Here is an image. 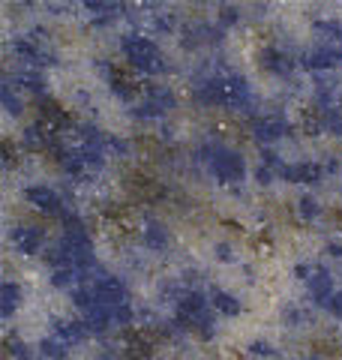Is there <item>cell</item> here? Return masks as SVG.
Segmentation results:
<instances>
[{"label": "cell", "instance_id": "cell-1", "mask_svg": "<svg viewBox=\"0 0 342 360\" xmlns=\"http://www.w3.org/2000/svg\"><path fill=\"white\" fill-rule=\"evenodd\" d=\"M198 160H208L210 174L225 186H234L246 177V160L237 150L225 148V144H210V148H201Z\"/></svg>", "mask_w": 342, "mask_h": 360}, {"label": "cell", "instance_id": "cell-2", "mask_svg": "<svg viewBox=\"0 0 342 360\" xmlns=\"http://www.w3.org/2000/svg\"><path fill=\"white\" fill-rule=\"evenodd\" d=\"M123 54H127L129 66H135V70L144 72V75L165 72L163 51H159V45L153 39H147V37H127L123 39Z\"/></svg>", "mask_w": 342, "mask_h": 360}, {"label": "cell", "instance_id": "cell-3", "mask_svg": "<svg viewBox=\"0 0 342 360\" xmlns=\"http://www.w3.org/2000/svg\"><path fill=\"white\" fill-rule=\"evenodd\" d=\"M87 285H90V295H94V307L118 309V307H123V303H127V297H129V291H127V285H123V279L108 276V274L90 279Z\"/></svg>", "mask_w": 342, "mask_h": 360}, {"label": "cell", "instance_id": "cell-4", "mask_svg": "<svg viewBox=\"0 0 342 360\" xmlns=\"http://www.w3.org/2000/svg\"><path fill=\"white\" fill-rule=\"evenodd\" d=\"M339 63H342V45H334V42H322L303 54V66L306 70H315V72L334 70Z\"/></svg>", "mask_w": 342, "mask_h": 360}, {"label": "cell", "instance_id": "cell-5", "mask_svg": "<svg viewBox=\"0 0 342 360\" xmlns=\"http://www.w3.org/2000/svg\"><path fill=\"white\" fill-rule=\"evenodd\" d=\"M204 312H208V300H204L201 291H184V295L177 297V321L184 324V328H192Z\"/></svg>", "mask_w": 342, "mask_h": 360}, {"label": "cell", "instance_id": "cell-6", "mask_svg": "<svg viewBox=\"0 0 342 360\" xmlns=\"http://www.w3.org/2000/svg\"><path fill=\"white\" fill-rule=\"evenodd\" d=\"M13 243L21 255H37L45 246V231L39 225H18V229H13Z\"/></svg>", "mask_w": 342, "mask_h": 360}, {"label": "cell", "instance_id": "cell-7", "mask_svg": "<svg viewBox=\"0 0 342 360\" xmlns=\"http://www.w3.org/2000/svg\"><path fill=\"white\" fill-rule=\"evenodd\" d=\"M25 198L37 210L51 213V217H61V213H63V201H61V195H57L51 186H27L25 189Z\"/></svg>", "mask_w": 342, "mask_h": 360}, {"label": "cell", "instance_id": "cell-8", "mask_svg": "<svg viewBox=\"0 0 342 360\" xmlns=\"http://www.w3.org/2000/svg\"><path fill=\"white\" fill-rule=\"evenodd\" d=\"M285 132H289V120H285L282 115H265V117H258L253 123V135H255V141H261V144L279 141Z\"/></svg>", "mask_w": 342, "mask_h": 360}, {"label": "cell", "instance_id": "cell-9", "mask_svg": "<svg viewBox=\"0 0 342 360\" xmlns=\"http://www.w3.org/2000/svg\"><path fill=\"white\" fill-rule=\"evenodd\" d=\"M225 105L232 108H253V90H249V82L243 75H228L225 78Z\"/></svg>", "mask_w": 342, "mask_h": 360}, {"label": "cell", "instance_id": "cell-10", "mask_svg": "<svg viewBox=\"0 0 342 360\" xmlns=\"http://www.w3.org/2000/svg\"><path fill=\"white\" fill-rule=\"evenodd\" d=\"M13 51H15V54H18V58L25 60V63H30V66H45V63H57L51 51L39 49V45H37V39H27V37H25V39H15V42H13Z\"/></svg>", "mask_w": 342, "mask_h": 360}, {"label": "cell", "instance_id": "cell-11", "mask_svg": "<svg viewBox=\"0 0 342 360\" xmlns=\"http://www.w3.org/2000/svg\"><path fill=\"white\" fill-rule=\"evenodd\" d=\"M282 180L289 184H318L322 180V165L318 162H291V165H282Z\"/></svg>", "mask_w": 342, "mask_h": 360}, {"label": "cell", "instance_id": "cell-12", "mask_svg": "<svg viewBox=\"0 0 342 360\" xmlns=\"http://www.w3.org/2000/svg\"><path fill=\"white\" fill-rule=\"evenodd\" d=\"M306 288H310V297L315 303H324V307H327V300L336 295V291H334V279H330V274H327L324 267H315L312 270V276L306 279Z\"/></svg>", "mask_w": 342, "mask_h": 360}, {"label": "cell", "instance_id": "cell-13", "mask_svg": "<svg viewBox=\"0 0 342 360\" xmlns=\"http://www.w3.org/2000/svg\"><path fill=\"white\" fill-rule=\"evenodd\" d=\"M196 99L204 105H225V78H208L196 87Z\"/></svg>", "mask_w": 342, "mask_h": 360}, {"label": "cell", "instance_id": "cell-14", "mask_svg": "<svg viewBox=\"0 0 342 360\" xmlns=\"http://www.w3.org/2000/svg\"><path fill=\"white\" fill-rule=\"evenodd\" d=\"M261 66H265L267 72L285 78V75H291L294 60H291L285 51H279V49H265V51H261Z\"/></svg>", "mask_w": 342, "mask_h": 360}, {"label": "cell", "instance_id": "cell-15", "mask_svg": "<svg viewBox=\"0 0 342 360\" xmlns=\"http://www.w3.org/2000/svg\"><path fill=\"white\" fill-rule=\"evenodd\" d=\"M141 240H144L147 250L163 252V250H168V246H171V234H168V229L163 222H147L141 229Z\"/></svg>", "mask_w": 342, "mask_h": 360}, {"label": "cell", "instance_id": "cell-16", "mask_svg": "<svg viewBox=\"0 0 342 360\" xmlns=\"http://www.w3.org/2000/svg\"><path fill=\"white\" fill-rule=\"evenodd\" d=\"M54 333L61 336L63 342H70V345L84 342L87 336H90V330H87L84 321H70V319H54Z\"/></svg>", "mask_w": 342, "mask_h": 360}, {"label": "cell", "instance_id": "cell-17", "mask_svg": "<svg viewBox=\"0 0 342 360\" xmlns=\"http://www.w3.org/2000/svg\"><path fill=\"white\" fill-rule=\"evenodd\" d=\"M210 307L220 312V315H228V319H234V315H241V312H243L241 297H234L232 291H222V288H216L213 295H210Z\"/></svg>", "mask_w": 342, "mask_h": 360}, {"label": "cell", "instance_id": "cell-18", "mask_svg": "<svg viewBox=\"0 0 342 360\" xmlns=\"http://www.w3.org/2000/svg\"><path fill=\"white\" fill-rule=\"evenodd\" d=\"M84 324L90 333H106L108 328H114V315L108 307H90L84 312Z\"/></svg>", "mask_w": 342, "mask_h": 360}, {"label": "cell", "instance_id": "cell-19", "mask_svg": "<svg viewBox=\"0 0 342 360\" xmlns=\"http://www.w3.org/2000/svg\"><path fill=\"white\" fill-rule=\"evenodd\" d=\"M144 99H151V103H153L159 111H163V115H168V111L177 105L175 94H171L165 84H151V87H147V94H144Z\"/></svg>", "mask_w": 342, "mask_h": 360}, {"label": "cell", "instance_id": "cell-20", "mask_svg": "<svg viewBox=\"0 0 342 360\" xmlns=\"http://www.w3.org/2000/svg\"><path fill=\"white\" fill-rule=\"evenodd\" d=\"M318 129L342 139V108H336V105L322 108V115H318Z\"/></svg>", "mask_w": 342, "mask_h": 360}, {"label": "cell", "instance_id": "cell-21", "mask_svg": "<svg viewBox=\"0 0 342 360\" xmlns=\"http://www.w3.org/2000/svg\"><path fill=\"white\" fill-rule=\"evenodd\" d=\"M18 300H21V288L15 283H4V288H0V315L13 319V312L18 309Z\"/></svg>", "mask_w": 342, "mask_h": 360}, {"label": "cell", "instance_id": "cell-22", "mask_svg": "<svg viewBox=\"0 0 342 360\" xmlns=\"http://www.w3.org/2000/svg\"><path fill=\"white\" fill-rule=\"evenodd\" d=\"M84 9H87V13H94V18L99 21V25H102V21L118 18V15L123 13V6H120V4H106V0H87Z\"/></svg>", "mask_w": 342, "mask_h": 360}, {"label": "cell", "instance_id": "cell-23", "mask_svg": "<svg viewBox=\"0 0 342 360\" xmlns=\"http://www.w3.org/2000/svg\"><path fill=\"white\" fill-rule=\"evenodd\" d=\"M39 354L49 357V360H66V354H70V342H63L61 336H45V340L39 342Z\"/></svg>", "mask_w": 342, "mask_h": 360}, {"label": "cell", "instance_id": "cell-24", "mask_svg": "<svg viewBox=\"0 0 342 360\" xmlns=\"http://www.w3.org/2000/svg\"><path fill=\"white\" fill-rule=\"evenodd\" d=\"M298 213H300V219H303V222H312V219L322 217V201H318L315 195H300V201H298Z\"/></svg>", "mask_w": 342, "mask_h": 360}, {"label": "cell", "instance_id": "cell-25", "mask_svg": "<svg viewBox=\"0 0 342 360\" xmlns=\"http://www.w3.org/2000/svg\"><path fill=\"white\" fill-rule=\"evenodd\" d=\"M0 99H4V108L9 111V115H21V108H25V103L18 99V94L13 90V82H4V87H0Z\"/></svg>", "mask_w": 342, "mask_h": 360}, {"label": "cell", "instance_id": "cell-26", "mask_svg": "<svg viewBox=\"0 0 342 360\" xmlns=\"http://www.w3.org/2000/svg\"><path fill=\"white\" fill-rule=\"evenodd\" d=\"M315 33H322L324 42H334V45H342V25L339 21H315Z\"/></svg>", "mask_w": 342, "mask_h": 360}, {"label": "cell", "instance_id": "cell-27", "mask_svg": "<svg viewBox=\"0 0 342 360\" xmlns=\"http://www.w3.org/2000/svg\"><path fill=\"white\" fill-rule=\"evenodd\" d=\"M132 117H144V120H151V117H163V111H159L151 99H141L139 105L132 108Z\"/></svg>", "mask_w": 342, "mask_h": 360}, {"label": "cell", "instance_id": "cell-28", "mask_svg": "<svg viewBox=\"0 0 342 360\" xmlns=\"http://www.w3.org/2000/svg\"><path fill=\"white\" fill-rule=\"evenodd\" d=\"M192 330H196L198 336H204V340H210V336L216 333V324H213V319H210V315H208V312H204V315H201V319H198L196 324H192Z\"/></svg>", "mask_w": 342, "mask_h": 360}, {"label": "cell", "instance_id": "cell-29", "mask_svg": "<svg viewBox=\"0 0 342 360\" xmlns=\"http://www.w3.org/2000/svg\"><path fill=\"white\" fill-rule=\"evenodd\" d=\"M15 82H18L21 90H33V94H39V90H42V78H39V75H33V72H21Z\"/></svg>", "mask_w": 342, "mask_h": 360}, {"label": "cell", "instance_id": "cell-30", "mask_svg": "<svg viewBox=\"0 0 342 360\" xmlns=\"http://www.w3.org/2000/svg\"><path fill=\"white\" fill-rule=\"evenodd\" d=\"M282 319L289 321L291 328H303V324H310V312H303V309H285Z\"/></svg>", "mask_w": 342, "mask_h": 360}, {"label": "cell", "instance_id": "cell-31", "mask_svg": "<svg viewBox=\"0 0 342 360\" xmlns=\"http://www.w3.org/2000/svg\"><path fill=\"white\" fill-rule=\"evenodd\" d=\"M111 315H114V328H127V324H132V307H129V303L111 309Z\"/></svg>", "mask_w": 342, "mask_h": 360}, {"label": "cell", "instance_id": "cell-32", "mask_svg": "<svg viewBox=\"0 0 342 360\" xmlns=\"http://www.w3.org/2000/svg\"><path fill=\"white\" fill-rule=\"evenodd\" d=\"M249 354H255V357H273L277 352H273V345L267 340H255V342H249Z\"/></svg>", "mask_w": 342, "mask_h": 360}, {"label": "cell", "instance_id": "cell-33", "mask_svg": "<svg viewBox=\"0 0 342 360\" xmlns=\"http://www.w3.org/2000/svg\"><path fill=\"white\" fill-rule=\"evenodd\" d=\"M111 94L120 99H132V87L129 82H120V78H111Z\"/></svg>", "mask_w": 342, "mask_h": 360}, {"label": "cell", "instance_id": "cell-34", "mask_svg": "<svg viewBox=\"0 0 342 360\" xmlns=\"http://www.w3.org/2000/svg\"><path fill=\"white\" fill-rule=\"evenodd\" d=\"M220 18H222V25H234V21H241V13H237L234 6H222Z\"/></svg>", "mask_w": 342, "mask_h": 360}, {"label": "cell", "instance_id": "cell-35", "mask_svg": "<svg viewBox=\"0 0 342 360\" xmlns=\"http://www.w3.org/2000/svg\"><path fill=\"white\" fill-rule=\"evenodd\" d=\"M216 258H220V262H234V252H232V246L228 243H216Z\"/></svg>", "mask_w": 342, "mask_h": 360}, {"label": "cell", "instance_id": "cell-36", "mask_svg": "<svg viewBox=\"0 0 342 360\" xmlns=\"http://www.w3.org/2000/svg\"><path fill=\"white\" fill-rule=\"evenodd\" d=\"M327 309H330V312H334V315H336V319H342V291H336V295H334V297H330V300H327Z\"/></svg>", "mask_w": 342, "mask_h": 360}, {"label": "cell", "instance_id": "cell-37", "mask_svg": "<svg viewBox=\"0 0 342 360\" xmlns=\"http://www.w3.org/2000/svg\"><path fill=\"white\" fill-rule=\"evenodd\" d=\"M255 180H258V184H261V186H265V184H270V180H273V168H267V165H261V168H258V172H255Z\"/></svg>", "mask_w": 342, "mask_h": 360}, {"label": "cell", "instance_id": "cell-38", "mask_svg": "<svg viewBox=\"0 0 342 360\" xmlns=\"http://www.w3.org/2000/svg\"><path fill=\"white\" fill-rule=\"evenodd\" d=\"M108 148H111L114 153H129V144L123 141V139H108Z\"/></svg>", "mask_w": 342, "mask_h": 360}, {"label": "cell", "instance_id": "cell-39", "mask_svg": "<svg viewBox=\"0 0 342 360\" xmlns=\"http://www.w3.org/2000/svg\"><path fill=\"white\" fill-rule=\"evenodd\" d=\"M156 27L159 30H175V15H159L156 18Z\"/></svg>", "mask_w": 342, "mask_h": 360}, {"label": "cell", "instance_id": "cell-40", "mask_svg": "<svg viewBox=\"0 0 342 360\" xmlns=\"http://www.w3.org/2000/svg\"><path fill=\"white\" fill-rule=\"evenodd\" d=\"M13 160H15V156H13V148H9V141L4 144V162L6 165H13Z\"/></svg>", "mask_w": 342, "mask_h": 360}, {"label": "cell", "instance_id": "cell-41", "mask_svg": "<svg viewBox=\"0 0 342 360\" xmlns=\"http://www.w3.org/2000/svg\"><path fill=\"white\" fill-rule=\"evenodd\" d=\"M327 255H334V258H342V246H334V243H330V246H327Z\"/></svg>", "mask_w": 342, "mask_h": 360}, {"label": "cell", "instance_id": "cell-42", "mask_svg": "<svg viewBox=\"0 0 342 360\" xmlns=\"http://www.w3.org/2000/svg\"><path fill=\"white\" fill-rule=\"evenodd\" d=\"M96 360H120V357H118V354H99Z\"/></svg>", "mask_w": 342, "mask_h": 360}, {"label": "cell", "instance_id": "cell-43", "mask_svg": "<svg viewBox=\"0 0 342 360\" xmlns=\"http://www.w3.org/2000/svg\"><path fill=\"white\" fill-rule=\"evenodd\" d=\"M18 360H39V357H30V354H21Z\"/></svg>", "mask_w": 342, "mask_h": 360}, {"label": "cell", "instance_id": "cell-44", "mask_svg": "<svg viewBox=\"0 0 342 360\" xmlns=\"http://www.w3.org/2000/svg\"><path fill=\"white\" fill-rule=\"evenodd\" d=\"M300 360H322V357H315V354H310V357H300Z\"/></svg>", "mask_w": 342, "mask_h": 360}]
</instances>
